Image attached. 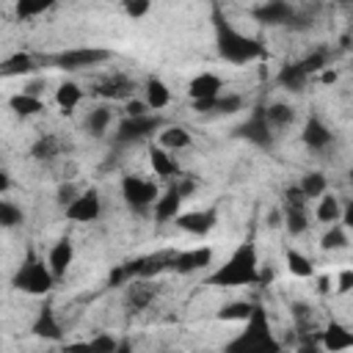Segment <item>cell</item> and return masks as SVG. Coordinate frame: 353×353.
I'll list each match as a JSON object with an SVG mask.
<instances>
[{"instance_id": "obj_26", "label": "cell", "mask_w": 353, "mask_h": 353, "mask_svg": "<svg viewBox=\"0 0 353 353\" xmlns=\"http://www.w3.org/2000/svg\"><path fill=\"white\" fill-rule=\"evenodd\" d=\"M143 102L149 105V110H163L168 102H171V91L168 85L160 80V77H146L143 83Z\"/></svg>"}, {"instance_id": "obj_29", "label": "cell", "mask_w": 353, "mask_h": 353, "mask_svg": "<svg viewBox=\"0 0 353 353\" xmlns=\"http://www.w3.org/2000/svg\"><path fill=\"white\" fill-rule=\"evenodd\" d=\"M8 108H11L17 116H22V119H28V116H39L41 110H47L44 99H41V97H33V94H28V91L14 94V97L8 99Z\"/></svg>"}, {"instance_id": "obj_10", "label": "cell", "mask_w": 353, "mask_h": 353, "mask_svg": "<svg viewBox=\"0 0 353 353\" xmlns=\"http://www.w3.org/2000/svg\"><path fill=\"white\" fill-rule=\"evenodd\" d=\"M240 138H245L248 143H254V146H259V149H270L273 146V141H276V132L270 130V124H268V119H265V108L259 105V108H254L251 110V116L234 130Z\"/></svg>"}, {"instance_id": "obj_17", "label": "cell", "mask_w": 353, "mask_h": 353, "mask_svg": "<svg viewBox=\"0 0 353 353\" xmlns=\"http://www.w3.org/2000/svg\"><path fill=\"white\" fill-rule=\"evenodd\" d=\"M301 138H303V143H306L312 152H325V149L334 143V132H331V127H328L320 116H309V119H306Z\"/></svg>"}, {"instance_id": "obj_28", "label": "cell", "mask_w": 353, "mask_h": 353, "mask_svg": "<svg viewBox=\"0 0 353 353\" xmlns=\"http://www.w3.org/2000/svg\"><path fill=\"white\" fill-rule=\"evenodd\" d=\"M157 146L168 149V152H179V149H188L190 146V132L179 124H171V127H160L157 132Z\"/></svg>"}, {"instance_id": "obj_9", "label": "cell", "mask_w": 353, "mask_h": 353, "mask_svg": "<svg viewBox=\"0 0 353 353\" xmlns=\"http://www.w3.org/2000/svg\"><path fill=\"white\" fill-rule=\"evenodd\" d=\"M160 127H163V121L154 113H146V116H124V121L113 132V143H119V146L141 143V141L152 138Z\"/></svg>"}, {"instance_id": "obj_37", "label": "cell", "mask_w": 353, "mask_h": 353, "mask_svg": "<svg viewBox=\"0 0 353 353\" xmlns=\"http://www.w3.org/2000/svg\"><path fill=\"white\" fill-rule=\"evenodd\" d=\"M251 309H254V303H248V301H229L218 312V320H223V323H245V317L251 314Z\"/></svg>"}, {"instance_id": "obj_34", "label": "cell", "mask_w": 353, "mask_h": 353, "mask_svg": "<svg viewBox=\"0 0 353 353\" xmlns=\"http://www.w3.org/2000/svg\"><path fill=\"white\" fill-rule=\"evenodd\" d=\"M347 243H350L347 229H345L339 221H336V223H328L325 234L320 237V248H323V251H342V248H347Z\"/></svg>"}, {"instance_id": "obj_33", "label": "cell", "mask_w": 353, "mask_h": 353, "mask_svg": "<svg viewBox=\"0 0 353 353\" xmlns=\"http://www.w3.org/2000/svg\"><path fill=\"white\" fill-rule=\"evenodd\" d=\"M33 69H36V61L28 52H17L0 63V77H19V74H28Z\"/></svg>"}, {"instance_id": "obj_22", "label": "cell", "mask_w": 353, "mask_h": 353, "mask_svg": "<svg viewBox=\"0 0 353 353\" xmlns=\"http://www.w3.org/2000/svg\"><path fill=\"white\" fill-rule=\"evenodd\" d=\"M309 80H312V74L301 66V61H290V63H284V66L279 69V74H276V83H279L284 91H292V94L303 91V88L309 85Z\"/></svg>"}, {"instance_id": "obj_18", "label": "cell", "mask_w": 353, "mask_h": 353, "mask_svg": "<svg viewBox=\"0 0 353 353\" xmlns=\"http://www.w3.org/2000/svg\"><path fill=\"white\" fill-rule=\"evenodd\" d=\"M182 201H185V196H182V193L176 190V185L171 182L168 190H165V193H157V199H154V204H152L154 221H157V223L174 221V218L182 212Z\"/></svg>"}, {"instance_id": "obj_23", "label": "cell", "mask_w": 353, "mask_h": 353, "mask_svg": "<svg viewBox=\"0 0 353 353\" xmlns=\"http://www.w3.org/2000/svg\"><path fill=\"white\" fill-rule=\"evenodd\" d=\"M61 154H63V141L55 132H41L30 146V157L39 163H55Z\"/></svg>"}, {"instance_id": "obj_20", "label": "cell", "mask_w": 353, "mask_h": 353, "mask_svg": "<svg viewBox=\"0 0 353 353\" xmlns=\"http://www.w3.org/2000/svg\"><path fill=\"white\" fill-rule=\"evenodd\" d=\"M72 259H74V243L69 237L55 240L52 248H50V254H47V265H50L52 276L55 279H63L66 270H69V265H72Z\"/></svg>"}, {"instance_id": "obj_43", "label": "cell", "mask_w": 353, "mask_h": 353, "mask_svg": "<svg viewBox=\"0 0 353 353\" xmlns=\"http://www.w3.org/2000/svg\"><path fill=\"white\" fill-rule=\"evenodd\" d=\"M124 113H127V116H146V113H152V110H149V105H146L143 99H132V97H130V99L124 102Z\"/></svg>"}, {"instance_id": "obj_14", "label": "cell", "mask_w": 353, "mask_h": 353, "mask_svg": "<svg viewBox=\"0 0 353 353\" xmlns=\"http://www.w3.org/2000/svg\"><path fill=\"white\" fill-rule=\"evenodd\" d=\"M174 223H176L182 232L201 237V234H207L210 229H215V223H218V210H215V207H204V210L179 212V215L174 218Z\"/></svg>"}, {"instance_id": "obj_6", "label": "cell", "mask_w": 353, "mask_h": 353, "mask_svg": "<svg viewBox=\"0 0 353 353\" xmlns=\"http://www.w3.org/2000/svg\"><path fill=\"white\" fill-rule=\"evenodd\" d=\"M281 223L292 237L309 229V199L301 193L298 185H290L281 196Z\"/></svg>"}, {"instance_id": "obj_47", "label": "cell", "mask_w": 353, "mask_h": 353, "mask_svg": "<svg viewBox=\"0 0 353 353\" xmlns=\"http://www.w3.org/2000/svg\"><path fill=\"white\" fill-rule=\"evenodd\" d=\"M8 188H11V174H8L6 168H0V196H3Z\"/></svg>"}, {"instance_id": "obj_16", "label": "cell", "mask_w": 353, "mask_h": 353, "mask_svg": "<svg viewBox=\"0 0 353 353\" xmlns=\"http://www.w3.org/2000/svg\"><path fill=\"white\" fill-rule=\"evenodd\" d=\"M212 262V248L210 245H201V248H188V251H176L174 254V262H171V270L188 276V273H196L201 268H207Z\"/></svg>"}, {"instance_id": "obj_15", "label": "cell", "mask_w": 353, "mask_h": 353, "mask_svg": "<svg viewBox=\"0 0 353 353\" xmlns=\"http://www.w3.org/2000/svg\"><path fill=\"white\" fill-rule=\"evenodd\" d=\"M196 113H212V116H232L237 110H243V97L240 94H218L210 99H196L193 102Z\"/></svg>"}, {"instance_id": "obj_27", "label": "cell", "mask_w": 353, "mask_h": 353, "mask_svg": "<svg viewBox=\"0 0 353 353\" xmlns=\"http://www.w3.org/2000/svg\"><path fill=\"white\" fill-rule=\"evenodd\" d=\"M262 108H265V119H268V124H270L273 132H281V130L292 127V121H295V108L292 105H287V102H270V105H262Z\"/></svg>"}, {"instance_id": "obj_35", "label": "cell", "mask_w": 353, "mask_h": 353, "mask_svg": "<svg viewBox=\"0 0 353 353\" xmlns=\"http://www.w3.org/2000/svg\"><path fill=\"white\" fill-rule=\"evenodd\" d=\"M284 259H287V270H290L292 276H298V279L314 276V262H312L306 254H301L298 248H287Z\"/></svg>"}, {"instance_id": "obj_4", "label": "cell", "mask_w": 353, "mask_h": 353, "mask_svg": "<svg viewBox=\"0 0 353 353\" xmlns=\"http://www.w3.org/2000/svg\"><path fill=\"white\" fill-rule=\"evenodd\" d=\"M55 281H58V279L52 276L50 265H47L33 248H28L22 265L17 268V273H14V279H11L14 290L28 292V295H47V292L55 287Z\"/></svg>"}, {"instance_id": "obj_31", "label": "cell", "mask_w": 353, "mask_h": 353, "mask_svg": "<svg viewBox=\"0 0 353 353\" xmlns=\"http://www.w3.org/2000/svg\"><path fill=\"white\" fill-rule=\"evenodd\" d=\"M80 99H83V88L77 83H72V80H66V83H61L55 88V102H58V108L63 113H72L80 105Z\"/></svg>"}, {"instance_id": "obj_21", "label": "cell", "mask_w": 353, "mask_h": 353, "mask_svg": "<svg viewBox=\"0 0 353 353\" xmlns=\"http://www.w3.org/2000/svg\"><path fill=\"white\" fill-rule=\"evenodd\" d=\"M149 165H152L154 176L168 179V182L182 174V168H179V163H176V157H174V152H168V149H163V146H152V149H149Z\"/></svg>"}, {"instance_id": "obj_48", "label": "cell", "mask_w": 353, "mask_h": 353, "mask_svg": "<svg viewBox=\"0 0 353 353\" xmlns=\"http://www.w3.org/2000/svg\"><path fill=\"white\" fill-rule=\"evenodd\" d=\"M105 3H110V0H105ZM113 3H119V0H113Z\"/></svg>"}, {"instance_id": "obj_30", "label": "cell", "mask_w": 353, "mask_h": 353, "mask_svg": "<svg viewBox=\"0 0 353 353\" xmlns=\"http://www.w3.org/2000/svg\"><path fill=\"white\" fill-rule=\"evenodd\" d=\"M33 334L36 336H44V339H61V323H58V317H55V312H52V306L47 303V306H41V312H39V317H36V323H33Z\"/></svg>"}, {"instance_id": "obj_8", "label": "cell", "mask_w": 353, "mask_h": 353, "mask_svg": "<svg viewBox=\"0 0 353 353\" xmlns=\"http://www.w3.org/2000/svg\"><path fill=\"white\" fill-rule=\"evenodd\" d=\"M157 185L141 174H127L121 176V199L132 212H149L154 199H157Z\"/></svg>"}, {"instance_id": "obj_7", "label": "cell", "mask_w": 353, "mask_h": 353, "mask_svg": "<svg viewBox=\"0 0 353 353\" xmlns=\"http://www.w3.org/2000/svg\"><path fill=\"white\" fill-rule=\"evenodd\" d=\"M110 58H113L110 50H99V47H74V50L55 52V55H50L47 61H50L55 69H63V72H80V69L99 66V63H105V61H110Z\"/></svg>"}, {"instance_id": "obj_38", "label": "cell", "mask_w": 353, "mask_h": 353, "mask_svg": "<svg viewBox=\"0 0 353 353\" xmlns=\"http://www.w3.org/2000/svg\"><path fill=\"white\" fill-rule=\"evenodd\" d=\"M328 61H331V52H328L325 47H317V50H312L309 55L301 58V66H303L309 74H317V72L328 69Z\"/></svg>"}, {"instance_id": "obj_1", "label": "cell", "mask_w": 353, "mask_h": 353, "mask_svg": "<svg viewBox=\"0 0 353 353\" xmlns=\"http://www.w3.org/2000/svg\"><path fill=\"white\" fill-rule=\"evenodd\" d=\"M215 22V50L229 63H251L256 58H265V44L243 30H237L221 11L212 14Z\"/></svg>"}, {"instance_id": "obj_13", "label": "cell", "mask_w": 353, "mask_h": 353, "mask_svg": "<svg viewBox=\"0 0 353 353\" xmlns=\"http://www.w3.org/2000/svg\"><path fill=\"white\" fill-rule=\"evenodd\" d=\"M135 88H138V83H135L130 74L113 72V74H108V77H102V80L97 83V97L110 99V102H127V99L135 94Z\"/></svg>"}, {"instance_id": "obj_11", "label": "cell", "mask_w": 353, "mask_h": 353, "mask_svg": "<svg viewBox=\"0 0 353 353\" xmlns=\"http://www.w3.org/2000/svg\"><path fill=\"white\" fill-rule=\"evenodd\" d=\"M66 218L74 221V223H91L102 215V199H99V190L97 188H88V190H80L66 207H63Z\"/></svg>"}, {"instance_id": "obj_19", "label": "cell", "mask_w": 353, "mask_h": 353, "mask_svg": "<svg viewBox=\"0 0 353 353\" xmlns=\"http://www.w3.org/2000/svg\"><path fill=\"white\" fill-rule=\"evenodd\" d=\"M223 91V77L215 74V72H199L190 83H188V97L196 102V99H210V97H218Z\"/></svg>"}, {"instance_id": "obj_41", "label": "cell", "mask_w": 353, "mask_h": 353, "mask_svg": "<svg viewBox=\"0 0 353 353\" xmlns=\"http://www.w3.org/2000/svg\"><path fill=\"white\" fill-rule=\"evenodd\" d=\"M52 6H55V0H17V17L19 19H30V17L44 14Z\"/></svg>"}, {"instance_id": "obj_39", "label": "cell", "mask_w": 353, "mask_h": 353, "mask_svg": "<svg viewBox=\"0 0 353 353\" xmlns=\"http://www.w3.org/2000/svg\"><path fill=\"white\" fill-rule=\"evenodd\" d=\"M292 320H295V328H298L301 334L317 331L314 312H312V306H306V303H295V306H292Z\"/></svg>"}, {"instance_id": "obj_12", "label": "cell", "mask_w": 353, "mask_h": 353, "mask_svg": "<svg viewBox=\"0 0 353 353\" xmlns=\"http://www.w3.org/2000/svg\"><path fill=\"white\" fill-rule=\"evenodd\" d=\"M157 292H160V287L152 279H130L124 284V298H121L124 309L127 312H146L154 303Z\"/></svg>"}, {"instance_id": "obj_42", "label": "cell", "mask_w": 353, "mask_h": 353, "mask_svg": "<svg viewBox=\"0 0 353 353\" xmlns=\"http://www.w3.org/2000/svg\"><path fill=\"white\" fill-rule=\"evenodd\" d=\"M119 3H121L124 14H127V17H132V19L146 17V14H149V8H152V0H119Z\"/></svg>"}, {"instance_id": "obj_25", "label": "cell", "mask_w": 353, "mask_h": 353, "mask_svg": "<svg viewBox=\"0 0 353 353\" xmlns=\"http://www.w3.org/2000/svg\"><path fill=\"white\" fill-rule=\"evenodd\" d=\"M320 347H325V350H350L353 347V334L345 328V325H339V323H331L325 331H320Z\"/></svg>"}, {"instance_id": "obj_46", "label": "cell", "mask_w": 353, "mask_h": 353, "mask_svg": "<svg viewBox=\"0 0 353 353\" xmlns=\"http://www.w3.org/2000/svg\"><path fill=\"white\" fill-rule=\"evenodd\" d=\"M350 287H353V270L345 268V270H339V276H336V290H339V292H350Z\"/></svg>"}, {"instance_id": "obj_44", "label": "cell", "mask_w": 353, "mask_h": 353, "mask_svg": "<svg viewBox=\"0 0 353 353\" xmlns=\"http://www.w3.org/2000/svg\"><path fill=\"white\" fill-rule=\"evenodd\" d=\"M85 347H88V350H116L119 345H116L113 336H97V339H88Z\"/></svg>"}, {"instance_id": "obj_32", "label": "cell", "mask_w": 353, "mask_h": 353, "mask_svg": "<svg viewBox=\"0 0 353 353\" xmlns=\"http://www.w3.org/2000/svg\"><path fill=\"white\" fill-rule=\"evenodd\" d=\"M314 218H317L320 223H336V221H342V204H339V199L331 196V193H323V196L317 199Z\"/></svg>"}, {"instance_id": "obj_36", "label": "cell", "mask_w": 353, "mask_h": 353, "mask_svg": "<svg viewBox=\"0 0 353 353\" xmlns=\"http://www.w3.org/2000/svg\"><path fill=\"white\" fill-rule=\"evenodd\" d=\"M298 188H301V193L312 201V199H320V196L325 193L328 179H325V174H320V171H309V174H303V176H301Z\"/></svg>"}, {"instance_id": "obj_45", "label": "cell", "mask_w": 353, "mask_h": 353, "mask_svg": "<svg viewBox=\"0 0 353 353\" xmlns=\"http://www.w3.org/2000/svg\"><path fill=\"white\" fill-rule=\"evenodd\" d=\"M77 193H80V190H77L72 182H69V185H61V188H58V204H61V207H66Z\"/></svg>"}, {"instance_id": "obj_3", "label": "cell", "mask_w": 353, "mask_h": 353, "mask_svg": "<svg viewBox=\"0 0 353 353\" xmlns=\"http://www.w3.org/2000/svg\"><path fill=\"white\" fill-rule=\"evenodd\" d=\"M229 350H245V353H248V350H251V353H276V350H281L279 339H276L273 331H270L268 312H265L259 303H254L251 314L245 317V331H243L237 339L229 342Z\"/></svg>"}, {"instance_id": "obj_2", "label": "cell", "mask_w": 353, "mask_h": 353, "mask_svg": "<svg viewBox=\"0 0 353 353\" xmlns=\"http://www.w3.org/2000/svg\"><path fill=\"white\" fill-rule=\"evenodd\" d=\"M259 281V256L256 245L248 240L232 251V256L207 279L212 287H248Z\"/></svg>"}, {"instance_id": "obj_5", "label": "cell", "mask_w": 353, "mask_h": 353, "mask_svg": "<svg viewBox=\"0 0 353 353\" xmlns=\"http://www.w3.org/2000/svg\"><path fill=\"white\" fill-rule=\"evenodd\" d=\"M254 17L262 25H284V28H295V30H303L312 25V19L306 14H301L290 0H265L254 8Z\"/></svg>"}, {"instance_id": "obj_40", "label": "cell", "mask_w": 353, "mask_h": 353, "mask_svg": "<svg viewBox=\"0 0 353 353\" xmlns=\"http://www.w3.org/2000/svg\"><path fill=\"white\" fill-rule=\"evenodd\" d=\"M22 221H25L22 207H17V204L8 201V199H0V226H3V229H11V226H19Z\"/></svg>"}, {"instance_id": "obj_24", "label": "cell", "mask_w": 353, "mask_h": 353, "mask_svg": "<svg viewBox=\"0 0 353 353\" xmlns=\"http://www.w3.org/2000/svg\"><path fill=\"white\" fill-rule=\"evenodd\" d=\"M110 124H113V110H110V105H97V108H91V110L85 113V119H83L85 132L94 135V138H102V135L110 130Z\"/></svg>"}]
</instances>
